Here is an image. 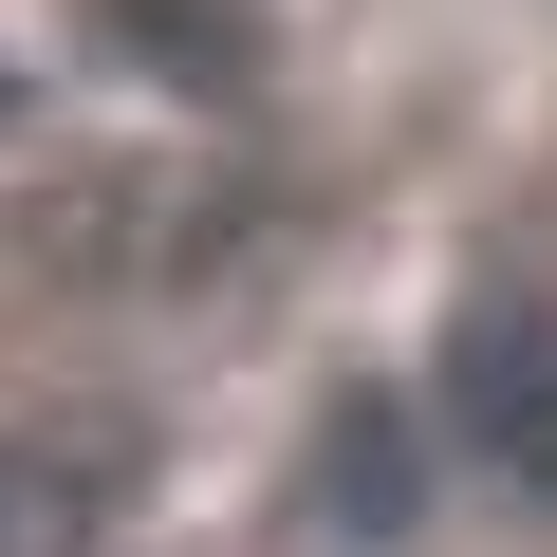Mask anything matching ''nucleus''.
Masks as SVG:
<instances>
[{
    "mask_svg": "<svg viewBox=\"0 0 557 557\" xmlns=\"http://www.w3.org/2000/svg\"><path fill=\"white\" fill-rule=\"evenodd\" d=\"M317 520L335 539H409L428 520V428L409 409H335L317 428Z\"/></svg>",
    "mask_w": 557,
    "mask_h": 557,
    "instance_id": "nucleus-2",
    "label": "nucleus"
},
{
    "mask_svg": "<svg viewBox=\"0 0 557 557\" xmlns=\"http://www.w3.org/2000/svg\"><path fill=\"white\" fill-rule=\"evenodd\" d=\"M112 20H131L168 75H223V57H242V0H112Z\"/></svg>",
    "mask_w": 557,
    "mask_h": 557,
    "instance_id": "nucleus-3",
    "label": "nucleus"
},
{
    "mask_svg": "<svg viewBox=\"0 0 557 557\" xmlns=\"http://www.w3.org/2000/svg\"><path fill=\"white\" fill-rule=\"evenodd\" d=\"M446 409L520 465V483H557V335L539 317H465V354H446Z\"/></svg>",
    "mask_w": 557,
    "mask_h": 557,
    "instance_id": "nucleus-1",
    "label": "nucleus"
}]
</instances>
